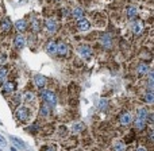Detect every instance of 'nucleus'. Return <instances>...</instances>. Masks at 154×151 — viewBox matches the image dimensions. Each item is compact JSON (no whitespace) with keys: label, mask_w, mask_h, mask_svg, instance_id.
I'll use <instances>...</instances> for the list:
<instances>
[{"label":"nucleus","mask_w":154,"mask_h":151,"mask_svg":"<svg viewBox=\"0 0 154 151\" xmlns=\"http://www.w3.org/2000/svg\"><path fill=\"white\" fill-rule=\"evenodd\" d=\"M5 77H7V69L3 67V69H0V82H3L5 80Z\"/></svg>","instance_id":"nucleus-27"},{"label":"nucleus","mask_w":154,"mask_h":151,"mask_svg":"<svg viewBox=\"0 0 154 151\" xmlns=\"http://www.w3.org/2000/svg\"><path fill=\"white\" fill-rule=\"evenodd\" d=\"M132 31H134L137 35H139L140 32L143 31V23H142V22H140V20L134 22V26H132Z\"/></svg>","instance_id":"nucleus-15"},{"label":"nucleus","mask_w":154,"mask_h":151,"mask_svg":"<svg viewBox=\"0 0 154 151\" xmlns=\"http://www.w3.org/2000/svg\"><path fill=\"white\" fill-rule=\"evenodd\" d=\"M34 82H35V85H37L38 88L42 89L43 86L46 85V78L43 77V76L38 74V76H35V77H34Z\"/></svg>","instance_id":"nucleus-10"},{"label":"nucleus","mask_w":154,"mask_h":151,"mask_svg":"<svg viewBox=\"0 0 154 151\" xmlns=\"http://www.w3.org/2000/svg\"><path fill=\"white\" fill-rule=\"evenodd\" d=\"M62 15L68 16V15H69V10H68V8H64V10H62Z\"/></svg>","instance_id":"nucleus-31"},{"label":"nucleus","mask_w":154,"mask_h":151,"mask_svg":"<svg viewBox=\"0 0 154 151\" xmlns=\"http://www.w3.org/2000/svg\"><path fill=\"white\" fill-rule=\"evenodd\" d=\"M149 139H150L151 142H153V129H151V131H150V134H149Z\"/></svg>","instance_id":"nucleus-32"},{"label":"nucleus","mask_w":154,"mask_h":151,"mask_svg":"<svg viewBox=\"0 0 154 151\" xmlns=\"http://www.w3.org/2000/svg\"><path fill=\"white\" fill-rule=\"evenodd\" d=\"M115 151H124V143L123 142H118L115 143V147H113Z\"/></svg>","instance_id":"nucleus-26"},{"label":"nucleus","mask_w":154,"mask_h":151,"mask_svg":"<svg viewBox=\"0 0 154 151\" xmlns=\"http://www.w3.org/2000/svg\"><path fill=\"white\" fill-rule=\"evenodd\" d=\"M84 128H85V126H84L83 123H76V124H73L72 131L74 132V134H78V132H81Z\"/></svg>","instance_id":"nucleus-22"},{"label":"nucleus","mask_w":154,"mask_h":151,"mask_svg":"<svg viewBox=\"0 0 154 151\" xmlns=\"http://www.w3.org/2000/svg\"><path fill=\"white\" fill-rule=\"evenodd\" d=\"M108 108V101L105 99H101L100 100V104H99V109L100 111H105Z\"/></svg>","instance_id":"nucleus-25"},{"label":"nucleus","mask_w":154,"mask_h":151,"mask_svg":"<svg viewBox=\"0 0 154 151\" xmlns=\"http://www.w3.org/2000/svg\"><path fill=\"white\" fill-rule=\"evenodd\" d=\"M46 51H47L49 54H57V42H54V40H49L47 45H46Z\"/></svg>","instance_id":"nucleus-8"},{"label":"nucleus","mask_w":154,"mask_h":151,"mask_svg":"<svg viewBox=\"0 0 154 151\" xmlns=\"http://www.w3.org/2000/svg\"><path fill=\"white\" fill-rule=\"evenodd\" d=\"M145 101L147 102V104H153V101H154V93H153V90H147V93L145 94Z\"/></svg>","instance_id":"nucleus-23"},{"label":"nucleus","mask_w":154,"mask_h":151,"mask_svg":"<svg viewBox=\"0 0 154 151\" xmlns=\"http://www.w3.org/2000/svg\"><path fill=\"white\" fill-rule=\"evenodd\" d=\"M11 140H12V143L14 144H16L19 148H26V144H24V142H22L19 138H16V136H11Z\"/></svg>","instance_id":"nucleus-21"},{"label":"nucleus","mask_w":154,"mask_h":151,"mask_svg":"<svg viewBox=\"0 0 154 151\" xmlns=\"http://www.w3.org/2000/svg\"><path fill=\"white\" fill-rule=\"evenodd\" d=\"M16 119L20 121H26L29 119V109L26 107H19L18 111H16Z\"/></svg>","instance_id":"nucleus-2"},{"label":"nucleus","mask_w":154,"mask_h":151,"mask_svg":"<svg viewBox=\"0 0 154 151\" xmlns=\"http://www.w3.org/2000/svg\"><path fill=\"white\" fill-rule=\"evenodd\" d=\"M15 27H16V30H18L19 32L24 31V30L27 28V23H26V20H23V19H22V20H18V22L15 23Z\"/></svg>","instance_id":"nucleus-17"},{"label":"nucleus","mask_w":154,"mask_h":151,"mask_svg":"<svg viewBox=\"0 0 154 151\" xmlns=\"http://www.w3.org/2000/svg\"><path fill=\"white\" fill-rule=\"evenodd\" d=\"M119 121H120L122 126H128L132 121V116L130 112H123L120 116H119Z\"/></svg>","instance_id":"nucleus-3"},{"label":"nucleus","mask_w":154,"mask_h":151,"mask_svg":"<svg viewBox=\"0 0 154 151\" xmlns=\"http://www.w3.org/2000/svg\"><path fill=\"white\" fill-rule=\"evenodd\" d=\"M147 88H149V90H153V70H151L150 76H149V81H147Z\"/></svg>","instance_id":"nucleus-28"},{"label":"nucleus","mask_w":154,"mask_h":151,"mask_svg":"<svg viewBox=\"0 0 154 151\" xmlns=\"http://www.w3.org/2000/svg\"><path fill=\"white\" fill-rule=\"evenodd\" d=\"M135 151H146V148H143V147H138Z\"/></svg>","instance_id":"nucleus-34"},{"label":"nucleus","mask_w":154,"mask_h":151,"mask_svg":"<svg viewBox=\"0 0 154 151\" xmlns=\"http://www.w3.org/2000/svg\"><path fill=\"white\" fill-rule=\"evenodd\" d=\"M0 146H2V147H5V146H7V140H5L2 135H0Z\"/></svg>","instance_id":"nucleus-30"},{"label":"nucleus","mask_w":154,"mask_h":151,"mask_svg":"<svg viewBox=\"0 0 154 151\" xmlns=\"http://www.w3.org/2000/svg\"><path fill=\"white\" fill-rule=\"evenodd\" d=\"M42 99H43V101L49 105H56L57 104V96L51 90H43L42 92Z\"/></svg>","instance_id":"nucleus-1"},{"label":"nucleus","mask_w":154,"mask_h":151,"mask_svg":"<svg viewBox=\"0 0 154 151\" xmlns=\"http://www.w3.org/2000/svg\"><path fill=\"white\" fill-rule=\"evenodd\" d=\"M2 30L4 32H8L11 30V20L8 18H5L4 20H3V23H2Z\"/></svg>","instance_id":"nucleus-19"},{"label":"nucleus","mask_w":154,"mask_h":151,"mask_svg":"<svg viewBox=\"0 0 154 151\" xmlns=\"http://www.w3.org/2000/svg\"><path fill=\"white\" fill-rule=\"evenodd\" d=\"M127 16H128V19H135L138 16V8L134 5L127 7Z\"/></svg>","instance_id":"nucleus-12"},{"label":"nucleus","mask_w":154,"mask_h":151,"mask_svg":"<svg viewBox=\"0 0 154 151\" xmlns=\"http://www.w3.org/2000/svg\"><path fill=\"white\" fill-rule=\"evenodd\" d=\"M72 15L74 16L77 20H80V19H83V16H84V11L81 10L80 7H77V8H74V10L72 11Z\"/></svg>","instance_id":"nucleus-18"},{"label":"nucleus","mask_w":154,"mask_h":151,"mask_svg":"<svg viewBox=\"0 0 154 151\" xmlns=\"http://www.w3.org/2000/svg\"><path fill=\"white\" fill-rule=\"evenodd\" d=\"M78 53L81 54V57H83V58H89V57H91V54H92V50H91V47H89V46L83 45V46H80V49H78Z\"/></svg>","instance_id":"nucleus-6"},{"label":"nucleus","mask_w":154,"mask_h":151,"mask_svg":"<svg viewBox=\"0 0 154 151\" xmlns=\"http://www.w3.org/2000/svg\"><path fill=\"white\" fill-rule=\"evenodd\" d=\"M101 43H103V46H104L105 49H111V47H112V39H111V37L108 34H103Z\"/></svg>","instance_id":"nucleus-11"},{"label":"nucleus","mask_w":154,"mask_h":151,"mask_svg":"<svg viewBox=\"0 0 154 151\" xmlns=\"http://www.w3.org/2000/svg\"><path fill=\"white\" fill-rule=\"evenodd\" d=\"M45 26H46V30H47L50 34H54L57 31V22L54 19H47L45 22Z\"/></svg>","instance_id":"nucleus-5"},{"label":"nucleus","mask_w":154,"mask_h":151,"mask_svg":"<svg viewBox=\"0 0 154 151\" xmlns=\"http://www.w3.org/2000/svg\"><path fill=\"white\" fill-rule=\"evenodd\" d=\"M24 100H26V101H32V100H34V93L27 92V93L24 94Z\"/></svg>","instance_id":"nucleus-29"},{"label":"nucleus","mask_w":154,"mask_h":151,"mask_svg":"<svg viewBox=\"0 0 154 151\" xmlns=\"http://www.w3.org/2000/svg\"><path fill=\"white\" fill-rule=\"evenodd\" d=\"M69 51V47L65 42H57V54L61 57H65Z\"/></svg>","instance_id":"nucleus-4"},{"label":"nucleus","mask_w":154,"mask_h":151,"mask_svg":"<svg viewBox=\"0 0 154 151\" xmlns=\"http://www.w3.org/2000/svg\"><path fill=\"white\" fill-rule=\"evenodd\" d=\"M39 115L43 116V117H47L50 115V108H49V104H42L41 105V109H39Z\"/></svg>","instance_id":"nucleus-16"},{"label":"nucleus","mask_w":154,"mask_h":151,"mask_svg":"<svg viewBox=\"0 0 154 151\" xmlns=\"http://www.w3.org/2000/svg\"><path fill=\"white\" fill-rule=\"evenodd\" d=\"M77 27L80 31H86V30H89V27H91V23H89L86 19H80V20L77 22Z\"/></svg>","instance_id":"nucleus-7"},{"label":"nucleus","mask_w":154,"mask_h":151,"mask_svg":"<svg viewBox=\"0 0 154 151\" xmlns=\"http://www.w3.org/2000/svg\"><path fill=\"white\" fill-rule=\"evenodd\" d=\"M45 151H57V150H56V148H54V147H49V148H46Z\"/></svg>","instance_id":"nucleus-33"},{"label":"nucleus","mask_w":154,"mask_h":151,"mask_svg":"<svg viewBox=\"0 0 154 151\" xmlns=\"http://www.w3.org/2000/svg\"><path fill=\"white\" fill-rule=\"evenodd\" d=\"M149 70H150V67H149V65L145 64V62L139 64V65H138V67H137V73L139 76H145L146 73H149Z\"/></svg>","instance_id":"nucleus-9"},{"label":"nucleus","mask_w":154,"mask_h":151,"mask_svg":"<svg viewBox=\"0 0 154 151\" xmlns=\"http://www.w3.org/2000/svg\"><path fill=\"white\" fill-rule=\"evenodd\" d=\"M14 42H15V46H16L18 49H23L24 45H26V39H24L22 35H16V37H15V40H14Z\"/></svg>","instance_id":"nucleus-14"},{"label":"nucleus","mask_w":154,"mask_h":151,"mask_svg":"<svg viewBox=\"0 0 154 151\" xmlns=\"http://www.w3.org/2000/svg\"><path fill=\"white\" fill-rule=\"evenodd\" d=\"M14 89H15V84L14 82H5L4 86H3V90L5 93H11V92H14Z\"/></svg>","instance_id":"nucleus-20"},{"label":"nucleus","mask_w":154,"mask_h":151,"mask_svg":"<svg viewBox=\"0 0 154 151\" xmlns=\"http://www.w3.org/2000/svg\"><path fill=\"white\" fill-rule=\"evenodd\" d=\"M134 126H135V128H137V129L142 131V129H145V127H146V120H145V119L137 117L134 120Z\"/></svg>","instance_id":"nucleus-13"},{"label":"nucleus","mask_w":154,"mask_h":151,"mask_svg":"<svg viewBox=\"0 0 154 151\" xmlns=\"http://www.w3.org/2000/svg\"><path fill=\"white\" fill-rule=\"evenodd\" d=\"M138 116H137V117H140V119H145V120H146V117H147V115H149V112H147V111H146L145 109V108H139V109H138Z\"/></svg>","instance_id":"nucleus-24"}]
</instances>
